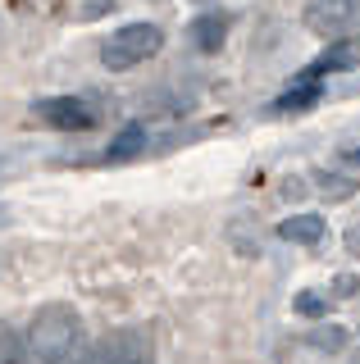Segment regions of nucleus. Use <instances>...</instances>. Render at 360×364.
<instances>
[{
    "instance_id": "39448f33",
    "label": "nucleus",
    "mask_w": 360,
    "mask_h": 364,
    "mask_svg": "<svg viewBox=\"0 0 360 364\" xmlns=\"http://www.w3.org/2000/svg\"><path fill=\"white\" fill-rule=\"evenodd\" d=\"M351 18H356V9L346 5V0H337V5H310L306 9V23L314 32H324V37H342V32L351 28Z\"/></svg>"
},
{
    "instance_id": "9d476101",
    "label": "nucleus",
    "mask_w": 360,
    "mask_h": 364,
    "mask_svg": "<svg viewBox=\"0 0 360 364\" xmlns=\"http://www.w3.org/2000/svg\"><path fill=\"white\" fill-rule=\"evenodd\" d=\"M314 100H319V87H297V91H287V96H278L274 109H278V114H297V109L314 105Z\"/></svg>"
},
{
    "instance_id": "ddd939ff",
    "label": "nucleus",
    "mask_w": 360,
    "mask_h": 364,
    "mask_svg": "<svg viewBox=\"0 0 360 364\" xmlns=\"http://www.w3.org/2000/svg\"><path fill=\"white\" fill-rule=\"evenodd\" d=\"M346 255H356V259H360V223H356V228H346Z\"/></svg>"
},
{
    "instance_id": "f8f14e48",
    "label": "nucleus",
    "mask_w": 360,
    "mask_h": 364,
    "mask_svg": "<svg viewBox=\"0 0 360 364\" xmlns=\"http://www.w3.org/2000/svg\"><path fill=\"white\" fill-rule=\"evenodd\" d=\"M314 346H324V350H333V346H342V333H337V323H324L319 333H310Z\"/></svg>"
},
{
    "instance_id": "423d86ee",
    "label": "nucleus",
    "mask_w": 360,
    "mask_h": 364,
    "mask_svg": "<svg viewBox=\"0 0 360 364\" xmlns=\"http://www.w3.org/2000/svg\"><path fill=\"white\" fill-rule=\"evenodd\" d=\"M223 37H228V14H223V9H210V14L192 18V46H196V50L215 55L223 46Z\"/></svg>"
},
{
    "instance_id": "f257e3e1",
    "label": "nucleus",
    "mask_w": 360,
    "mask_h": 364,
    "mask_svg": "<svg viewBox=\"0 0 360 364\" xmlns=\"http://www.w3.org/2000/svg\"><path fill=\"white\" fill-rule=\"evenodd\" d=\"M78 341H83V318H78L73 305L51 301L32 314L28 323V355L37 364H69Z\"/></svg>"
},
{
    "instance_id": "6e6552de",
    "label": "nucleus",
    "mask_w": 360,
    "mask_h": 364,
    "mask_svg": "<svg viewBox=\"0 0 360 364\" xmlns=\"http://www.w3.org/2000/svg\"><path fill=\"white\" fill-rule=\"evenodd\" d=\"M142 146H146V132L142 128H123L115 141H110V151L105 159H128V155H142Z\"/></svg>"
},
{
    "instance_id": "1a4fd4ad",
    "label": "nucleus",
    "mask_w": 360,
    "mask_h": 364,
    "mask_svg": "<svg viewBox=\"0 0 360 364\" xmlns=\"http://www.w3.org/2000/svg\"><path fill=\"white\" fill-rule=\"evenodd\" d=\"M23 360H28V341L9 323H0V364H23Z\"/></svg>"
},
{
    "instance_id": "f03ea898",
    "label": "nucleus",
    "mask_w": 360,
    "mask_h": 364,
    "mask_svg": "<svg viewBox=\"0 0 360 364\" xmlns=\"http://www.w3.org/2000/svg\"><path fill=\"white\" fill-rule=\"evenodd\" d=\"M160 46H164V32L155 28V23H123V28H115L100 41V64H105L110 73H128V68L155 60Z\"/></svg>"
},
{
    "instance_id": "20e7f679",
    "label": "nucleus",
    "mask_w": 360,
    "mask_h": 364,
    "mask_svg": "<svg viewBox=\"0 0 360 364\" xmlns=\"http://www.w3.org/2000/svg\"><path fill=\"white\" fill-rule=\"evenodd\" d=\"M37 114H41V123H51L60 132H87L96 123V109L83 96H46V100H37Z\"/></svg>"
},
{
    "instance_id": "9b49d317",
    "label": "nucleus",
    "mask_w": 360,
    "mask_h": 364,
    "mask_svg": "<svg viewBox=\"0 0 360 364\" xmlns=\"http://www.w3.org/2000/svg\"><path fill=\"white\" fill-rule=\"evenodd\" d=\"M324 310H329V301H324V296H314V291H301L297 296V314H306V318L314 314V318H319Z\"/></svg>"
},
{
    "instance_id": "0eeeda50",
    "label": "nucleus",
    "mask_w": 360,
    "mask_h": 364,
    "mask_svg": "<svg viewBox=\"0 0 360 364\" xmlns=\"http://www.w3.org/2000/svg\"><path fill=\"white\" fill-rule=\"evenodd\" d=\"M278 237L292 246H319L324 242V219L319 214H292V219L278 223Z\"/></svg>"
},
{
    "instance_id": "7ed1b4c3",
    "label": "nucleus",
    "mask_w": 360,
    "mask_h": 364,
    "mask_svg": "<svg viewBox=\"0 0 360 364\" xmlns=\"http://www.w3.org/2000/svg\"><path fill=\"white\" fill-rule=\"evenodd\" d=\"M83 364H151V346L137 328H119V333L100 337Z\"/></svg>"
}]
</instances>
